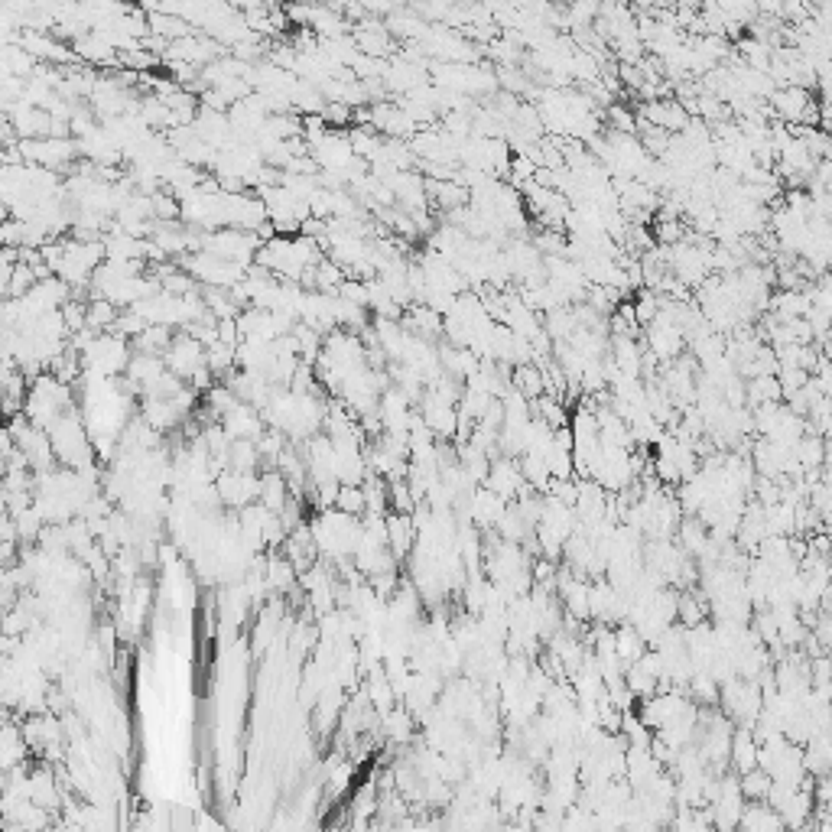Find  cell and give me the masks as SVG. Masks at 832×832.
I'll list each match as a JSON object with an SVG mask.
<instances>
[{
    "label": "cell",
    "mask_w": 832,
    "mask_h": 832,
    "mask_svg": "<svg viewBox=\"0 0 832 832\" xmlns=\"http://www.w3.org/2000/svg\"><path fill=\"white\" fill-rule=\"evenodd\" d=\"M774 108H777V114H784L787 121H806L813 104H810V95H806L803 88L787 85V88L774 91Z\"/></svg>",
    "instance_id": "1"
}]
</instances>
